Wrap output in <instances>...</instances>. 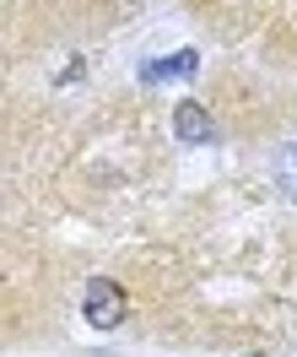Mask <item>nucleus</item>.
<instances>
[{
  "mask_svg": "<svg viewBox=\"0 0 297 357\" xmlns=\"http://www.w3.org/2000/svg\"><path fill=\"white\" fill-rule=\"evenodd\" d=\"M275 174H281V184H287V195L297 201V141L281 152V162H275Z\"/></svg>",
  "mask_w": 297,
  "mask_h": 357,
  "instance_id": "nucleus-4",
  "label": "nucleus"
},
{
  "mask_svg": "<svg viewBox=\"0 0 297 357\" xmlns=\"http://www.w3.org/2000/svg\"><path fill=\"white\" fill-rule=\"evenodd\" d=\"M189 70H195V54L184 49V54H168V60L141 66V82H146V87H157V82H173V76H189Z\"/></svg>",
  "mask_w": 297,
  "mask_h": 357,
  "instance_id": "nucleus-3",
  "label": "nucleus"
},
{
  "mask_svg": "<svg viewBox=\"0 0 297 357\" xmlns=\"http://www.w3.org/2000/svg\"><path fill=\"white\" fill-rule=\"evenodd\" d=\"M81 309H87V319L97 325V331H114L119 319L130 314V298L119 292V282H109V276H92V282H87V303H81Z\"/></svg>",
  "mask_w": 297,
  "mask_h": 357,
  "instance_id": "nucleus-1",
  "label": "nucleus"
},
{
  "mask_svg": "<svg viewBox=\"0 0 297 357\" xmlns=\"http://www.w3.org/2000/svg\"><path fill=\"white\" fill-rule=\"evenodd\" d=\"M173 130H179V141H189V146H206V141H216V125H211V114L200 109V103H189V98H184L179 109H173Z\"/></svg>",
  "mask_w": 297,
  "mask_h": 357,
  "instance_id": "nucleus-2",
  "label": "nucleus"
}]
</instances>
